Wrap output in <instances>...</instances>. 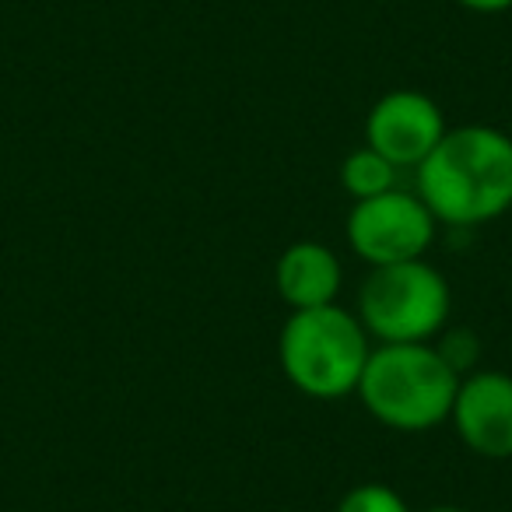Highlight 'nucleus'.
<instances>
[{"label": "nucleus", "mask_w": 512, "mask_h": 512, "mask_svg": "<svg viewBox=\"0 0 512 512\" xmlns=\"http://www.w3.org/2000/svg\"><path fill=\"white\" fill-rule=\"evenodd\" d=\"M418 197L442 225H484L512 207V137L498 127L446 130L418 165Z\"/></svg>", "instance_id": "nucleus-1"}, {"label": "nucleus", "mask_w": 512, "mask_h": 512, "mask_svg": "<svg viewBox=\"0 0 512 512\" xmlns=\"http://www.w3.org/2000/svg\"><path fill=\"white\" fill-rule=\"evenodd\" d=\"M460 390V365L428 341L376 344L365 362L358 400L393 432H428L453 414Z\"/></svg>", "instance_id": "nucleus-2"}, {"label": "nucleus", "mask_w": 512, "mask_h": 512, "mask_svg": "<svg viewBox=\"0 0 512 512\" xmlns=\"http://www.w3.org/2000/svg\"><path fill=\"white\" fill-rule=\"evenodd\" d=\"M372 355L358 313L334 306L295 309L278 337V362L288 383L313 400H341L358 390Z\"/></svg>", "instance_id": "nucleus-3"}, {"label": "nucleus", "mask_w": 512, "mask_h": 512, "mask_svg": "<svg viewBox=\"0 0 512 512\" xmlns=\"http://www.w3.org/2000/svg\"><path fill=\"white\" fill-rule=\"evenodd\" d=\"M449 306L446 278L425 260L372 267L358 288V320L379 344L432 341L446 327Z\"/></svg>", "instance_id": "nucleus-4"}, {"label": "nucleus", "mask_w": 512, "mask_h": 512, "mask_svg": "<svg viewBox=\"0 0 512 512\" xmlns=\"http://www.w3.org/2000/svg\"><path fill=\"white\" fill-rule=\"evenodd\" d=\"M435 225L439 221L418 193L390 190L383 197L355 200L348 214V246L369 267L425 260Z\"/></svg>", "instance_id": "nucleus-5"}, {"label": "nucleus", "mask_w": 512, "mask_h": 512, "mask_svg": "<svg viewBox=\"0 0 512 512\" xmlns=\"http://www.w3.org/2000/svg\"><path fill=\"white\" fill-rule=\"evenodd\" d=\"M446 130V116L435 99L414 88H393L365 116V144L390 158L397 169H418Z\"/></svg>", "instance_id": "nucleus-6"}, {"label": "nucleus", "mask_w": 512, "mask_h": 512, "mask_svg": "<svg viewBox=\"0 0 512 512\" xmlns=\"http://www.w3.org/2000/svg\"><path fill=\"white\" fill-rule=\"evenodd\" d=\"M456 435L470 453L484 460H512V376L498 369H481L460 379L453 400Z\"/></svg>", "instance_id": "nucleus-7"}, {"label": "nucleus", "mask_w": 512, "mask_h": 512, "mask_svg": "<svg viewBox=\"0 0 512 512\" xmlns=\"http://www.w3.org/2000/svg\"><path fill=\"white\" fill-rule=\"evenodd\" d=\"M341 281V260L323 242H295L278 256V267H274V288H278L281 302L292 306V313L334 306Z\"/></svg>", "instance_id": "nucleus-8"}, {"label": "nucleus", "mask_w": 512, "mask_h": 512, "mask_svg": "<svg viewBox=\"0 0 512 512\" xmlns=\"http://www.w3.org/2000/svg\"><path fill=\"white\" fill-rule=\"evenodd\" d=\"M400 169L386 155H379L376 148L362 144L341 162V186L351 200H372L383 193L397 190Z\"/></svg>", "instance_id": "nucleus-9"}, {"label": "nucleus", "mask_w": 512, "mask_h": 512, "mask_svg": "<svg viewBox=\"0 0 512 512\" xmlns=\"http://www.w3.org/2000/svg\"><path fill=\"white\" fill-rule=\"evenodd\" d=\"M337 512H411L404 502V495L390 488V484H355L348 495L337 502Z\"/></svg>", "instance_id": "nucleus-10"}, {"label": "nucleus", "mask_w": 512, "mask_h": 512, "mask_svg": "<svg viewBox=\"0 0 512 512\" xmlns=\"http://www.w3.org/2000/svg\"><path fill=\"white\" fill-rule=\"evenodd\" d=\"M460 8L474 11V15H502L512 8V0H456Z\"/></svg>", "instance_id": "nucleus-11"}, {"label": "nucleus", "mask_w": 512, "mask_h": 512, "mask_svg": "<svg viewBox=\"0 0 512 512\" xmlns=\"http://www.w3.org/2000/svg\"><path fill=\"white\" fill-rule=\"evenodd\" d=\"M425 512H470V509H460V505H432V509Z\"/></svg>", "instance_id": "nucleus-12"}]
</instances>
